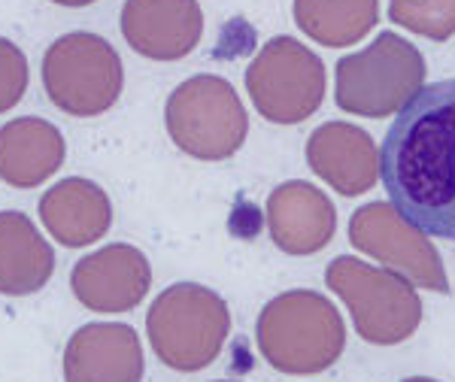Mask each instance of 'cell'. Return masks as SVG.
<instances>
[{
	"mask_svg": "<svg viewBox=\"0 0 455 382\" xmlns=\"http://www.w3.org/2000/svg\"><path fill=\"white\" fill-rule=\"evenodd\" d=\"M379 176L416 231L455 243V79L407 100L383 139Z\"/></svg>",
	"mask_w": 455,
	"mask_h": 382,
	"instance_id": "cell-1",
	"label": "cell"
},
{
	"mask_svg": "<svg viewBox=\"0 0 455 382\" xmlns=\"http://www.w3.org/2000/svg\"><path fill=\"white\" fill-rule=\"evenodd\" d=\"M264 362L280 373L328 370L347 346V325L337 306L319 291H285L264 304L255 325Z\"/></svg>",
	"mask_w": 455,
	"mask_h": 382,
	"instance_id": "cell-2",
	"label": "cell"
},
{
	"mask_svg": "<svg viewBox=\"0 0 455 382\" xmlns=\"http://www.w3.org/2000/svg\"><path fill=\"white\" fill-rule=\"evenodd\" d=\"M146 334L161 364L180 373L210 367L231 334V313L222 295L197 283H176L149 306Z\"/></svg>",
	"mask_w": 455,
	"mask_h": 382,
	"instance_id": "cell-3",
	"label": "cell"
},
{
	"mask_svg": "<svg viewBox=\"0 0 455 382\" xmlns=\"http://www.w3.org/2000/svg\"><path fill=\"white\" fill-rule=\"evenodd\" d=\"M425 73L419 49L395 31H383L368 49L337 61L334 100L343 113L386 119L407 107L425 85Z\"/></svg>",
	"mask_w": 455,
	"mask_h": 382,
	"instance_id": "cell-4",
	"label": "cell"
},
{
	"mask_svg": "<svg viewBox=\"0 0 455 382\" xmlns=\"http://www.w3.org/2000/svg\"><path fill=\"white\" fill-rule=\"evenodd\" d=\"M325 283L349 306L362 340L373 346H395L416 334L422 322V300L413 283L395 270L373 267L362 259L340 255L328 264Z\"/></svg>",
	"mask_w": 455,
	"mask_h": 382,
	"instance_id": "cell-5",
	"label": "cell"
},
{
	"mask_svg": "<svg viewBox=\"0 0 455 382\" xmlns=\"http://www.w3.org/2000/svg\"><path fill=\"white\" fill-rule=\"evenodd\" d=\"M167 134L197 161H225L246 143L249 119L234 85L222 76L201 73L173 88L164 107Z\"/></svg>",
	"mask_w": 455,
	"mask_h": 382,
	"instance_id": "cell-6",
	"label": "cell"
},
{
	"mask_svg": "<svg viewBox=\"0 0 455 382\" xmlns=\"http://www.w3.org/2000/svg\"><path fill=\"white\" fill-rule=\"evenodd\" d=\"M124 85L122 58L113 43L88 31L58 36L43 55V88L68 115L94 119L119 100Z\"/></svg>",
	"mask_w": 455,
	"mask_h": 382,
	"instance_id": "cell-7",
	"label": "cell"
},
{
	"mask_svg": "<svg viewBox=\"0 0 455 382\" xmlns=\"http://www.w3.org/2000/svg\"><path fill=\"white\" fill-rule=\"evenodd\" d=\"M246 88L267 122L298 124L310 119L325 100V64L295 36H274L249 64Z\"/></svg>",
	"mask_w": 455,
	"mask_h": 382,
	"instance_id": "cell-8",
	"label": "cell"
},
{
	"mask_svg": "<svg viewBox=\"0 0 455 382\" xmlns=\"http://www.w3.org/2000/svg\"><path fill=\"white\" fill-rule=\"evenodd\" d=\"M349 243L419 289L437 291V295L450 291V279H446V267L437 249L392 203L373 201L352 212Z\"/></svg>",
	"mask_w": 455,
	"mask_h": 382,
	"instance_id": "cell-9",
	"label": "cell"
},
{
	"mask_svg": "<svg viewBox=\"0 0 455 382\" xmlns=\"http://www.w3.org/2000/svg\"><path fill=\"white\" fill-rule=\"evenodd\" d=\"M70 289L92 313H128L152 289V267L137 246L109 243L73 264Z\"/></svg>",
	"mask_w": 455,
	"mask_h": 382,
	"instance_id": "cell-10",
	"label": "cell"
},
{
	"mask_svg": "<svg viewBox=\"0 0 455 382\" xmlns=\"http://www.w3.org/2000/svg\"><path fill=\"white\" fill-rule=\"evenodd\" d=\"M122 36L137 55L152 61H180L204 36L197 0H124Z\"/></svg>",
	"mask_w": 455,
	"mask_h": 382,
	"instance_id": "cell-11",
	"label": "cell"
},
{
	"mask_svg": "<svg viewBox=\"0 0 455 382\" xmlns=\"http://www.w3.org/2000/svg\"><path fill=\"white\" fill-rule=\"evenodd\" d=\"M143 346L131 325L92 322L68 340L64 382H140Z\"/></svg>",
	"mask_w": 455,
	"mask_h": 382,
	"instance_id": "cell-12",
	"label": "cell"
},
{
	"mask_svg": "<svg viewBox=\"0 0 455 382\" xmlns=\"http://www.w3.org/2000/svg\"><path fill=\"white\" fill-rule=\"evenodd\" d=\"M307 164L337 195L358 197L379 176V152L368 131L349 122H325L307 139Z\"/></svg>",
	"mask_w": 455,
	"mask_h": 382,
	"instance_id": "cell-13",
	"label": "cell"
},
{
	"mask_svg": "<svg viewBox=\"0 0 455 382\" xmlns=\"http://www.w3.org/2000/svg\"><path fill=\"white\" fill-rule=\"evenodd\" d=\"M267 231L289 255H313L331 243L337 212L325 191L310 182H283L267 197Z\"/></svg>",
	"mask_w": 455,
	"mask_h": 382,
	"instance_id": "cell-14",
	"label": "cell"
},
{
	"mask_svg": "<svg viewBox=\"0 0 455 382\" xmlns=\"http://www.w3.org/2000/svg\"><path fill=\"white\" fill-rule=\"evenodd\" d=\"M40 219L61 246L83 249L107 237L113 225V203L98 182L68 176L43 195Z\"/></svg>",
	"mask_w": 455,
	"mask_h": 382,
	"instance_id": "cell-15",
	"label": "cell"
},
{
	"mask_svg": "<svg viewBox=\"0 0 455 382\" xmlns=\"http://www.w3.org/2000/svg\"><path fill=\"white\" fill-rule=\"evenodd\" d=\"M68 155L61 131L46 119L21 115L0 128V179L10 188H36Z\"/></svg>",
	"mask_w": 455,
	"mask_h": 382,
	"instance_id": "cell-16",
	"label": "cell"
},
{
	"mask_svg": "<svg viewBox=\"0 0 455 382\" xmlns=\"http://www.w3.org/2000/svg\"><path fill=\"white\" fill-rule=\"evenodd\" d=\"M52 274L55 252L31 219L19 210L0 212V295H34Z\"/></svg>",
	"mask_w": 455,
	"mask_h": 382,
	"instance_id": "cell-17",
	"label": "cell"
},
{
	"mask_svg": "<svg viewBox=\"0 0 455 382\" xmlns=\"http://www.w3.org/2000/svg\"><path fill=\"white\" fill-rule=\"evenodd\" d=\"M379 19V0H295V25L328 49L355 46Z\"/></svg>",
	"mask_w": 455,
	"mask_h": 382,
	"instance_id": "cell-18",
	"label": "cell"
},
{
	"mask_svg": "<svg viewBox=\"0 0 455 382\" xmlns=\"http://www.w3.org/2000/svg\"><path fill=\"white\" fill-rule=\"evenodd\" d=\"M388 16L403 31L443 43L455 36V0H392Z\"/></svg>",
	"mask_w": 455,
	"mask_h": 382,
	"instance_id": "cell-19",
	"label": "cell"
},
{
	"mask_svg": "<svg viewBox=\"0 0 455 382\" xmlns=\"http://www.w3.org/2000/svg\"><path fill=\"white\" fill-rule=\"evenodd\" d=\"M28 92V58L12 40L0 36V115L10 113Z\"/></svg>",
	"mask_w": 455,
	"mask_h": 382,
	"instance_id": "cell-20",
	"label": "cell"
},
{
	"mask_svg": "<svg viewBox=\"0 0 455 382\" xmlns=\"http://www.w3.org/2000/svg\"><path fill=\"white\" fill-rule=\"evenodd\" d=\"M52 4H58V6H88V4H94V0H52Z\"/></svg>",
	"mask_w": 455,
	"mask_h": 382,
	"instance_id": "cell-21",
	"label": "cell"
},
{
	"mask_svg": "<svg viewBox=\"0 0 455 382\" xmlns=\"http://www.w3.org/2000/svg\"><path fill=\"white\" fill-rule=\"evenodd\" d=\"M403 382H437V379H428V377H410V379H403Z\"/></svg>",
	"mask_w": 455,
	"mask_h": 382,
	"instance_id": "cell-22",
	"label": "cell"
},
{
	"mask_svg": "<svg viewBox=\"0 0 455 382\" xmlns=\"http://www.w3.org/2000/svg\"><path fill=\"white\" fill-rule=\"evenodd\" d=\"M216 382H225V379H216Z\"/></svg>",
	"mask_w": 455,
	"mask_h": 382,
	"instance_id": "cell-23",
	"label": "cell"
}]
</instances>
